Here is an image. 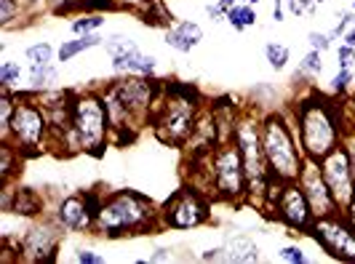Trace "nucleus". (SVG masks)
Instances as JSON below:
<instances>
[{"mask_svg": "<svg viewBox=\"0 0 355 264\" xmlns=\"http://www.w3.org/2000/svg\"><path fill=\"white\" fill-rule=\"evenodd\" d=\"M160 88L163 86H158L153 78L125 75L121 80H112L102 91L107 112H110V123H112V144L123 147L137 139V131L150 123Z\"/></svg>", "mask_w": 355, "mask_h": 264, "instance_id": "f257e3e1", "label": "nucleus"}, {"mask_svg": "<svg viewBox=\"0 0 355 264\" xmlns=\"http://www.w3.org/2000/svg\"><path fill=\"white\" fill-rule=\"evenodd\" d=\"M291 123L297 131V139L302 147L307 160H320L326 158L331 150H337L345 137V115L331 99L326 96H302L294 112H291Z\"/></svg>", "mask_w": 355, "mask_h": 264, "instance_id": "f03ea898", "label": "nucleus"}, {"mask_svg": "<svg viewBox=\"0 0 355 264\" xmlns=\"http://www.w3.org/2000/svg\"><path fill=\"white\" fill-rule=\"evenodd\" d=\"M160 229V209L153 197L137 190H115L105 195L94 216V232L102 238H128Z\"/></svg>", "mask_w": 355, "mask_h": 264, "instance_id": "7ed1b4c3", "label": "nucleus"}, {"mask_svg": "<svg viewBox=\"0 0 355 264\" xmlns=\"http://www.w3.org/2000/svg\"><path fill=\"white\" fill-rule=\"evenodd\" d=\"M198 105H200V94L196 86L190 83L163 86L150 115L153 134L168 147H184L196 131L198 115H200Z\"/></svg>", "mask_w": 355, "mask_h": 264, "instance_id": "20e7f679", "label": "nucleus"}, {"mask_svg": "<svg viewBox=\"0 0 355 264\" xmlns=\"http://www.w3.org/2000/svg\"><path fill=\"white\" fill-rule=\"evenodd\" d=\"M64 144V155L86 152L94 158H102L107 144H112V123L107 112L102 94H78L72 109V131L59 141Z\"/></svg>", "mask_w": 355, "mask_h": 264, "instance_id": "39448f33", "label": "nucleus"}, {"mask_svg": "<svg viewBox=\"0 0 355 264\" xmlns=\"http://www.w3.org/2000/svg\"><path fill=\"white\" fill-rule=\"evenodd\" d=\"M262 147L270 166V176L275 182H297L304 168V152L297 139L291 118L284 112L262 115Z\"/></svg>", "mask_w": 355, "mask_h": 264, "instance_id": "423d86ee", "label": "nucleus"}, {"mask_svg": "<svg viewBox=\"0 0 355 264\" xmlns=\"http://www.w3.org/2000/svg\"><path fill=\"white\" fill-rule=\"evenodd\" d=\"M17 96V109H14V121L8 134L3 137L6 141H11L19 152L27 158H37L49 150L51 144V121L46 115V109L40 102H33V96H37L35 91H11Z\"/></svg>", "mask_w": 355, "mask_h": 264, "instance_id": "0eeeda50", "label": "nucleus"}, {"mask_svg": "<svg viewBox=\"0 0 355 264\" xmlns=\"http://www.w3.org/2000/svg\"><path fill=\"white\" fill-rule=\"evenodd\" d=\"M206 193L222 203H249V182L235 139L225 141L206 158Z\"/></svg>", "mask_w": 355, "mask_h": 264, "instance_id": "6e6552de", "label": "nucleus"}, {"mask_svg": "<svg viewBox=\"0 0 355 264\" xmlns=\"http://www.w3.org/2000/svg\"><path fill=\"white\" fill-rule=\"evenodd\" d=\"M235 144H238L241 158H243V171H246V182H249V203L262 206L272 176H270L265 147H262V118L259 115L246 112V115L238 118Z\"/></svg>", "mask_w": 355, "mask_h": 264, "instance_id": "1a4fd4ad", "label": "nucleus"}, {"mask_svg": "<svg viewBox=\"0 0 355 264\" xmlns=\"http://www.w3.org/2000/svg\"><path fill=\"white\" fill-rule=\"evenodd\" d=\"M211 195L196 184H184L171 195L160 209V227L163 229H196L211 219Z\"/></svg>", "mask_w": 355, "mask_h": 264, "instance_id": "9d476101", "label": "nucleus"}, {"mask_svg": "<svg viewBox=\"0 0 355 264\" xmlns=\"http://www.w3.org/2000/svg\"><path fill=\"white\" fill-rule=\"evenodd\" d=\"M307 235L318 243L331 259L337 262H355V229L347 222L345 211H334L329 216H315Z\"/></svg>", "mask_w": 355, "mask_h": 264, "instance_id": "9b49d317", "label": "nucleus"}, {"mask_svg": "<svg viewBox=\"0 0 355 264\" xmlns=\"http://www.w3.org/2000/svg\"><path fill=\"white\" fill-rule=\"evenodd\" d=\"M64 229L62 225L49 216V219H37L30 229H24V235L19 238V259L30 264H51L59 256Z\"/></svg>", "mask_w": 355, "mask_h": 264, "instance_id": "f8f14e48", "label": "nucleus"}, {"mask_svg": "<svg viewBox=\"0 0 355 264\" xmlns=\"http://www.w3.org/2000/svg\"><path fill=\"white\" fill-rule=\"evenodd\" d=\"M265 209H275V219H281L294 232H307L315 222L313 206L300 187V182H284L281 190L265 203Z\"/></svg>", "mask_w": 355, "mask_h": 264, "instance_id": "ddd939ff", "label": "nucleus"}, {"mask_svg": "<svg viewBox=\"0 0 355 264\" xmlns=\"http://www.w3.org/2000/svg\"><path fill=\"white\" fill-rule=\"evenodd\" d=\"M320 171H323V179H326L329 190L334 195V200H337V209L345 211L355 195V174H353V166H350V158H347V152H345L342 144L320 160Z\"/></svg>", "mask_w": 355, "mask_h": 264, "instance_id": "4468645a", "label": "nucleus"}, {"mask_svg": "<svg viewBox=\"0 0 355 264\" xmlns=\"http://www.w3.org/2000/svg\"><path fill=\"white\" fill-rule=\"evenodd\" d=\"M297 182H300V187H302L304 195H307V200H310V206H313V213H315V216H329V213L339 211L337 200H334V195H331V190H329L326 179H323L320 163H315V160H304V168Z\"/></svg>", "mask_w": 355, "mask_h": 264, "instance_id": "2eb2a0df", "label": "nucleus"}, {"mask_svg": "<svg viewBox=\"0 0 355 264\" xmlns=\"http://www.w3.org/2000/svg\"><path fill=\"white\" fill-rule=\"evenodd\" d=\"M94 216H96V211L86 200V193L62 197L59 206L53 209V219L62 225L64 232H89V229H94Z\"/></svg>", "mask_w": 355, "mask_h": 264, "instance_id": "dca6fc26", "label": "nucleus"}, {"mask_svg": "<svg viewBox=\"0 0 355 264\" xmlns=\"http://www.w3.org/2000/svg\"><path fill=\"white\" fill-rule=\"evenodd\" d=\"M3 209L21 219H37L46 211V197L35 187H3Z\"/></svg>", "mask_w": 355, "mask_h": 264, "instance_id": "f3484780", "label": "nucleus"}, {"mask_svg": "<svg viewBox=\"0 0 355 264\" xmlns=\"http://www.w3.org/2000/svg\"><path fill=\"white\" fill-rule=\"evenodd\" d=\"M200 40H203V30L198 21H190V19H182L166 30V46L174 51L190 53L196 46H200Z\"/></svg>", "mask_w": 355, "mask_h": 264, "instance_id": "a211bd4d", "label": "nucleus"}, {"mask_svg": "<svg viewBox=\"0 0 355 264\" xmlns=\"http://www.w3.org/2000/svg\"><path fill=\"white\" fill-rule=\"evenodd\" d=\"M158 70V62L155 56L142 51L125 53V56H112V72L118 75H144V78H153Z\"/></svg>", "mask_w": 355, "mask_h": 264, "instance_id": "6ab92c4d", "label": "nucleus"}, {"mask_svg": "<svg viewBox=\"0 0 355 264\" xmlns=\"http://www.w3.org/2000/svg\"><path fill=\"white\" fill-rule=\"evenodd\" d=\"M225 246H227V251H230V264L262 262L259 246L251 240L249 235H243V232H238V235H227V238H225Z\"/></svg>", "mask_w": 355, "mask_h": 264, "instance_id": "aec40b11", "label": "nucleus"}, {"mask_svg": "<svg viewBox=\"0 0 355 264\" xmlns=\"http://www.w3.org/2000/svg\"><path fill=\"white\" fill-rule=\"evenodd\" d=\"M21 160H24V155L11 141L0 139V182H3V187H8L14 182V176L21 171Z\"/></svg>", "mask_w": 355, "mask_h": 264, "instance_id": "412c9836", "label": "nucleus"}, {"mask_svg": "<svg viewBox=\"0 0 355 264\" xmlns=\"http://www.w3.org/2000/svg\"><path fill=\"white\" fill-rule=\"evenodd\" d=\"M105 43V37H99L96 33H89V35H80V37H72V40H64L62 46H59V51H56V59L64 64V62H72L78 53L89 51V49H96V46H102Z\"/></svg>", "mask_w": 355, "mask_h": 264, "instance_id": "4be33fe9", "label": "nucleus"}, {"mask_svg": "<svg viewBox=\"0 0 355 264\" xmlns=\"http://www.w3.org/2000/svg\"><path fill=\"white\" fill-rule=\"evenodd\" d=\"M139 17H142L144 24H153V27H166L171 21L168 8L160 0H144L142 6H139Z\"/></svg>", "mask_w": 355, "mask_h": 264, "instance_id": "5701e85b", "label": "nucleus"}, {"mask_svg": "<svg viewBox=\"0 0 355 264\" xmlns=\"http://www.w3.org/2000/svg\"><path fill=\"white\" fill-rule=\"evenodd\" d=\"M227 24L235 27L238 33L254 27V24H257V11H254V6H249V3H235L230 11H227Z\"/></svg>", "mask_w": 355, "mask_h": 264, "instance_id": "b1692460", "label": "nucleus"}, {"mask_svg": "<svg viewBox=\"0 0 355 264\" xmlns=\"http://www.w3.org/2000/svg\"><path fill=\"white\" fill-rule=\"evenodd\" d=\"M59 80V72L53 64H46V67H33L30 70V91L35 94H43V91H51Z\"/></svg>", "mask_w": 355, "mask_h": 264, "instance_id": "393cba45", "label": "nucleus"}, {"mask_svg": "<svg viewBox=\"0 0 355 264\" xmlns=\"http://www.w3.org/2000/svg\"><path fill=\"white\" fill-rule=\"evenodd\" d=\"M24 59H27L30 70H33V67H46V64H53L56 51H53L51 43H35V46H30V49L24 51Z\"/></svg>", "mask_w": 355, "mask_h": 264, "instance_id": "a878e982", "label": "nucleus"}, {"mask_svg": "<svg viewBox=\"0 0 355 264\" xmlns=\"http://www.w3.org/2000/svg\"><path fill=\"white\" fill-rule=\"evenodd\" d=\"M265 59L267 64L272 67L275 72H281L288 67V59H291V51H288V46L284 43H267L265 46Z\"/></svg>", "mask_w": 355, "mask_h": 264, "instance_id": "bb28decb", "label": "nucleus"}, {"mask_svg": "<svg viewBox=\"0 0 355 264\" xmlns=\"http://www.w3.org/2000/svg\"><path fill=\"white\" fill-rule=\"evenodd\" d=\"M102 49L110 53V59H112V56H125V53L139 51V46H137L131 37H125V35H110V37H105Z\"/></svg>", "mask_w": 355, "mask_h": 264, "instance_id": "cd10ccee", "label": "nucleus"}, {"mask_svg": "<svg viewBox=\"0 0 355 264\" xmlns=\"http://www.w3.org/2000/svg\"><path fill=\"white\" fill-rule=\"evenodd\" d=\"M320 72H323V51H315V49H310V51L304 53V59L300 62V70H297V78H318Z\"/></svg>", "mask_w": 355, "mask_h": 264, "instance_id": "c85d7f7f", "label": "nucleus"}, {"mask_svg": "<svg viewBox=\"0 0 355 264\" xmlns=\"http://www.w3.org/2000/svg\"><path fill=\"white\" fill-rule=\"evenodd\" d=\"M102 24H105V17H102V14H83V17H78L72 21V33L89 35V33H96Z\"/></svg>", "mask_w": 355, "mask_h": 264, "instance_id": "c756f323", "label": "nucleus"}, {"mask_svg": "<svg viewBox=\"0 0 355 264\" xmlns=\"http://www.w3.org/2000/svg\"><path fill=\"white\" fill-rule=\"evenodd\" d=\"M19 80H21V67H19L17 62L6 59L0 64V86L6 88V91H14V86H17Z\"/></svg>", "mask_w": 355, "mask_h": 264, "instance_id": "7c9ffc66", "label": "nucleus"}, {"mask_svg": "<svg viewBox=\"0 0 355 264\" xmlns=\"http://www.w3.org/2000/svg\"><path fill=\"white\" fill-rule=\"evenodd\" d=\"M24 0H0V27H11L17 17L21 14Z\"/></svg>", "mask_w": 355, "mask_h": 264, "instance_id": "2f4dec72", "label": "nucleus"}, {"mask_svg": "<svg viewBox=\"0 0 355 264\" xmlns=\"http://www.w3.org/2000/svg\"><path fill=\"white\" fill-rule=\"evenodd\" d=\"M315 0H286V8L291 17H304V14H315Z\"/></svg>", "mask_w": 355, "mask_h": 264, "instance_id": "473e14b6", "label": "nucleus"}, {"mask_svg": "<svg viewBox=\"0 0 355 264\" xmlns=\"http://www.w3.org/2000/svg\"><path fill=\"white\" fill-rule=\"evenodd\" d=\"M307 43H310V49L326 53L334 46V35H331V33H310V35H307Z\"/></svg>", "mask_w": 355, "mask_h": 264, "instance_id": "72a5a7b5", "label": "nucleus"}, {"mask_svg": "<svg viewBox=\"0 0 355 264\" xmlns=\"http://www.w3.org/2000/svg\"><path fill=\"white\" fill-rule=\"evenodd\" d=\"M278 256H281V262L286 264H304L307 262V256H304V251L300 246H284L278 251Z\"/></svg>", "mask_w": 355, "mask_h": 264, "instance_id": "f704fd0d", "label": "nucleus"}, {"mask_svg": "<svg viewBox=\"0 0 355 264\" xmlns=\"http://www.w3.org/2000/svg\"><path fill=\"white\" fill-rule=\"evenodd\" d=\"M337 64H339V70H353V64H355V49L353 46H347V43H342V46H339Z\"/></svg>", "mask_w": 355, "mask_h": 264, "instance_id": "c9c22d12", "label": "nucleus"}, {"mask_svg": "<svg viewBox=\"0 0 355 264\" xmlns=\"http://www.w3.org/2000/svg\"><path fill=\"white\" fill-rule=\"evenodd\" d=\"M342 147L350 158V166H353V174H355V123H350L345 128V137H342Z\"/></svg>", "mask_w": 355, "mask_h": 264, "instance_id": "e433bc0d", "label": "nucleus"}, {"mask_svg": "<svg viewBox=\"0 0 355 264\" xmlns=\"http://www.w3.org/2000/svg\"><path fill=\"white\" fill-rule=\"evenodd\" d=\"M200 259H203V262H225V264H230V251H227V246L209 248V251H203V254H200Z\"/></svg>", "mask_w": 355, "mask_h": 264, "instance_id": "4c0bfd02", "label": "nucleus"}, {"mask_svg": "<svg viewBox=\"0 0 355 264\" xmlns=\"http://www.w3.org/2000/svg\"><path fill=\"white\" fill-rule=\"evenodd\" d=\"M350 83H353V70H339L337 75H334V80H331V91H334V94H342V91L350 88Z\"/></svg>", "mask_w": 355, "mask_h": 264, "instance_id": "58836bf2", "label": "nucleus"}, {"mask_svg": "<svg viewBox=\"0 0 355 264\" xmlns=\"http://www.w3.org/2000/svg\"><path fill=\"white\" fill-rule=\"evenodd\" d=\"M337 17H339L337 27L331 30V35H334V40H337V37H342L345 33H347V30H350V24L355 21V11H345V14H337Z\"/></svg>", "mask_w": 355, "mask_h": 264, "instance_id": "ea45409f", "label": "nucleus"}, {"mask_svg": "<svg viewBox=\"0 0 355 264\" xmlns=\"http://www.w3.org/2000/svg\"><path fill=\"white\" fill-rule=\"evenodd\" d=\"M206 17L211 19L214 24H222V21H227V11H225V8H219V3H209V6H206Z\"/></svg>", "mask_w": 355, "mask_h": 264, "instance_id": "a19ab883", "label": "nucleus"}, {"mask_svg": "<svg viewBox=\"0 0 355 264\" xmlns=\"http://www.w3.org/2000/svg\"><path fill=\"white\" fill-rule=\"evenodd\" d=\"M75 259L80 264H105V256H99V254H94V251H86V248H80V251L75 254Z\"/></svg>", "mask_w": 355, "mask_h": 264, "instance_id": "79ce46f5", "label": "nucleus"}, {"mask_svg": "<svg viewBox=\"0 0 355 264\" xmlns=\"http://www.w3.org/2000/svg\"><path fill=\"white\" fill-rule=\"evenodd\" d=\"M168 259H171V248H155V254H150V259H147V262H168Z\"/></svg>", "mask_w": 355, "mask_h": 264, "instance_id": "37998d69", "label": "nucleus"}, {"mask_svg": "<svg viewBox=\"0 0 355 264\" xmlns=\"http://www.w3.org/2000/svg\"><path fill=\"white\" fill-rule=\"evenodd\" d=\"M49 3L53 6V11H56V14H64L72 3H78V0H49Z\"/></svg>", "mask_w": 355, "mask_h": 264, "instance_id": "c03bdc74", "label": "nucleus"}, {"mask_svg": "<svg viewBox=\"0 0 355 264\" xmlns=\"http://www.w3.org/2000/svg\"><path fill=\"white\" fill-rule=\"evenodd\" d=\"M345 216H347V222H350L353 229H355V195H353V200H350V206L345 209Z\"/></svg>", "mask_w": 355, "mask_h": 264, "instance_id": "a18cd8bd", "label": "nucleus"}, {"mask_svg": "<svg viewBox=\"0 0 355 264\" xmlns=\"http://www.w3.org/2000/svg\"><path fill=\"white\" fill-rule=\"evenodd\" d=\"M272 19H275V21H278V24H281V21H284V6H281V3H275V8H272Z\"/></svg>", "mask_w": 355, "mask_h": 264, "instance_id": "49530a36", "label": "nucleus"}, {"mask_svg": "<svg viewBox=\"0 0 355 264\" xmlns=\"http://www.w3.org/2000/svg\"><path fill=\"white\" fill-rule=\"evenodd\" d=\"M342 43H347V46H353L355 49V30H347V33L342 35Z\"/></svg>", "mask_w": 355, "mask_h": 264, "instance_id": "de8ad7c7", "label": "nucleus"}, {"mask_svg": "<svg viewBox=\"0 0 355 264\" xmlns=\"http://www.w3.org/2000/svg\"><path fill=\"white\" fill-rule=\"evenodd\" d=\"M238 0H219V8H225V11H230L232 6H235Z\"/></svg>", "mask_w": 355, "mask_h": 264, "instance_id": "09e8293b", "label": "nucleus"}, {"mask_svg": "<svg viewBox=\"0 0 355 264\" xmlns=\"http://www.w3.org/2000/svg\"><path fill=\"white\" fill-rule=\"evenodd\" d=\"M241 3H249V6H259L262 0H241Z\"/></svg>", "mask_w": 355, "mask_h": 264, "instance_id": "8fccbe9b", "label": "nucleus"}, {"mask_svg": "<svg viewBox=\"0 0 355 264\" xmlns=\"http://www.w3.org/2000/svg\"><path fill=\"white\" fill-rule=\"evenodd\" d=\"M27 6H37V3H43V0H24Z\"/></svg>", "mask_w": 355, "mask_h": 264, "instance_id": "3c124183", "label": "nucleus"}, {"mask_svg": "<svg viewBox=\"0 0 355 264\" xmlns=\"http://www.w3.org/2000/svg\"><path fill=\"white\" fill-rule=\"evenodd\" d=\"M350 105H353V109H355V96H353V102H350Z\"/></svg>", "mask_w": 355, "mask_h": 264, "instance_id": "603ef678", "label": "nucleus"}, {"mask_svg": "<svg viewBox=\"0 0 355 264\" xmlns=\"http://www.w3.org/2000/svg\"><path fill=\"white\" fill-rule=\"evenodd\" d=\"M315 3H326V0H315Z\"/></svg>", "mask_w": 355, "mask_h": 264, "instance_id": "864d4df0", "label": "nucleus"}, {"mask_svg": "<svg viewBox=\"0 0 355 264\" xmlns=\"http://www.w3.org/2000/svg\"><path fill=\"white\" fill-rule=\"evenodd\" d=\"M353 11H355V3H353Z\"/></svg>", "mask_w": 355, "mask_h": 264, "instance_id": "5fc2aeb1", "label": "nucleus"}, {"mask_svg": "<svg viewBox=\"0 0 355 264\" xmlns=\"http://www.w3.org/2000/svg\"><path fill=\"white\" fill-rule=\"evenodd\" d=\"M275 3H281V0H275Z\"/></svg>", "mask_w": 355, "mask_h": 264, "instance_id": "6e6d98bb", "label": "nucleus"}]
</instances>
